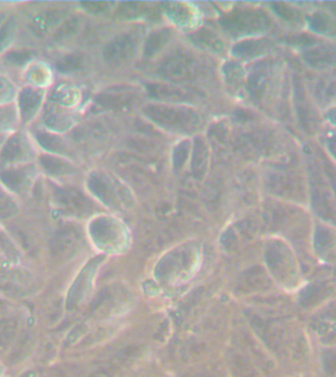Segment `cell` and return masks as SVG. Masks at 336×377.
I'll list each match as a JSON object with an SVG mask.
<instances>
[{"label":"cell","instance_id":"6da1fadb","mask_svg":"<svg viewBox=\"0 0 336 377\" xmlns=\"http://www.w3.org/2000/svg\"><path fill=\"white\" fill-rule=\"evenodd\" d=\"M15 212V206L6 196L0 194V216H9Z\"/></svg>","mask_w":336,"mask_h":377}]
</instances>
